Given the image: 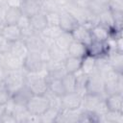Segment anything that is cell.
Returning a JSON list of instances; mask_svg holds the SVG:
<instances>
[{
	"label": "cell",
	"instance_id": "cell-31",
	"mask_svg": "<svg viewBox=\"0 0 123 123\" xmlns=\"http://www.w3.org/2000/svg\"><path fill=\"white\" fill-rule=\"evenodd\" d=\"M11 49V42L6 40L1 35H0V55H5L10 52Z\"/></svg>",
	"mask_w": 123,
	"mask_h": 123
},
{
	"label": "cell",
	"instance_id": "cell-15",
	"mask_svg": "<svg viewBox=\"0 0 123 123\" xmlns=\"http://www.w3.org/2000/svg\"><path fill=\"white\" fill-rule=\"evenodd\" d=\"M0 35L11 43L22 39V31L14 24H7L0 32Z\"/></svg>",
	"mask_w": 123,
	"mask_h": 123
},
{
	"label": "cell",
	"instance_id": "cell-20",
	"mask_svg": "<svg viewBox=\"0 0 123 123\" xmlns=\"http://www.w3.org/2000/svg\"><path fill=\"white\" fill-rule=\"evenodd\" d=\"M90 33L93 40L108 41L110 39V29L99 23L90 28Z\"/></svg>",
	"mask_w": 123,
	"mask_h": 123
},
{
	"label": "cell",
	"instance_id": "cell-30",
	"mask_svg": "<svg viewBox=\"0 0 123 123\" xmlns=\"http://www.w3.org/2000/svg\"><path fill=\"white\" fill-rule=\"evenodd\" d=\"M59 16H60V12H48V13H46L48 26L49 27L59 26Z\"/></svg>",
	"mask_w": 123,
	"mask_h": 123
},
{
	"label": "cell",
	"instance_id": "cell-19",
	"mask_svg": "<svg viewBox=\"0 0 123 123\" xmlns=\"http://www.w3.org/2000/svg\"><path fill=\"white\" fill-rule=\"evenodd\" d=\"M83 58H77L72 56H67L63 61V67L66 73L75 74L80 72L82 66Z\"/></svg>",
	"mask_w": 123,
	"mask_h": 123
},
{
	"label": "cell",
	"instance_id": "cell-7",
	"mask_svg": "<svg viewBox=\"0 0 123 123\" xmlns=\"http://www.w3.org/2000/svg\"><path fill=\"white\" fill-rule=\"evenodd\" d=\"M86 93L100 94V95L104 93V80L98 70H95L93 73L88 75V79L86 86Z\"/></svg>",
	"mask_w": 123,
	"mask_h": 123
},
{
	"label": "cell",
	"instance_id": "cell-24",
	"mask_svg": "<svg viewBox=\"0 0 123 123\" xmlns=\"http://www.w3.org/2000/svg\"><path fill=\"white\" fill-rule=\"evenodd\" d=\"M98 23L107 27V28H109V29L115 26L113 13L109 8L98 14Z\"/></svg>",
	"mask_w": 123,
	"mask_h": 123
},
{
	"label": "cell",
	"instance_id": "cell-32",
	"mask_svg": "<svg viewBox=\"0 0 123 123\" xmlns=\"http://www.w3.org/2000/svg\"><path fill=\"white\" fill-rule=\"evenodd\" d=\"M7 25L6 21H5V18H4V14L0 13V32L2 31V29Z\"/></svg>",
	"mask_w": 123,
	"mask_h": 123
},
{
	"label": "cell",
	"instance_id": "cell-22",
	"mask_svg": "<svg viewBox=\"0 0 123 123\" xmlns=\"http://www.w3.org/2000/svg\"><path fill=\"white\" fill-rule=\"evenodd\" d=\"M21 16H22V12L20 8L14 6H8L4 13V18L7 24L16 25Z\"/></svg>",
	"mask_w": 123,
	"mask_h": 123
},
{
	"label": "cell",
	"instance_id": "cell-34",
	"mask_svg": "<svg viewBox=\"0 0 123 123\" xmlns=\"http://www.w3.org/2000/svg\"><path fill=\"white\" fill-rule=\"evenodd\" d=\"M40 1H41V0H40Z\"/></svg>",
	"mask_w": 123,
	"mask_h": 123
},
{
	"label": "cell",
	"instance_id": "cell-26",
	"mask_svg": "<svg viewBox=\"0 0 123 123\" xmlns=\"http://www.w3.org/2000/svg\"><path fill=\"white\" fill-rule=\"evenodd\" d=\"M96 59L88 55L84 57L82 61L81 71L86 75H90L91 73H93L96 70Z\"/></svg>",
	"mask_w": 123,
	"mask_h": 123
},
{
	"label": "cell",
	"instance_id": "cell-12",
	"mask_svg": "<svg viewBox=\"0 0 123 123\" xmlns=\"http://www.w3.org/2000/svg\"><path fill=\"white\" fill-rule=\"evenodd\" d=\"M33 96L32 91L30 90L29 86L25 84L24 86H22L20 88H18L17 90H15L13 93H12V97L11 100L18 106H23L26 107V104L28 103L29 99Z\"/></svg>",
	"mask_w": 123,
	"mask_h": 123
},
{
	"label": "cell",
	"instance_id": "cell-14",
	"mask_svg": "<svg viewBox=\"0 0 123 123\" xmlns=\"http://www.w3.org/2000/svg\"><path fill=\"white\" fill-rule=\"evenodd\" d=\"M71 36L73 37V40L82 42L86 44V46L91 42L92 37L90 33V29L83 24H79L71 33Z\"/></svg>",
	"mask_w": 123,
	"mask_h": 123
},
{
	"label": "cell",
	"instance_id": "cell-25",
	"mask_svg": "<svg viewBox=\"0 0 123 123\" xmlns=\"http://www.w3.org/2000/svg\"><path fill=\"white\" fill-rule=\"evenodd\" d=\"M28 49L23 41V39L14 41L11 43V49H10V53H12V55L20 58L23 60V58L26 56V54L28 53Z\"/></svg>",
	"mask_w": 123,
	"mask_h": 123
},
{
	"label": "cell",
	"instance_id": "cell-21",
	"mask_svg": "<svg viewBox=\"0 0 123 123\" xmlns=\"http://www.w3.org/2000/svg\"><path fill=\"white\" fill-rule=\"evenodd\" d=\"M67 55L77 58H84L87 55V47L82 42L73 40L67 49Z\"/></svg>",
	"mask_w": 123,
	"mask_h": 123
},
{
	"label": "cell",
	"instance_id": "cell-18",
	"mask_svg": "<svg viewBox=\"0 0 123 123\" xmlns=\"http://www.w3.org/2000/svg\"><path fill=\"white\" fill-rule=\"evenodd\" d=\"M30 23L34 31L41 33L43 30H45L48 27L47 24V18H46V13L43 12H40L33 16L30 17Z\"/></svg>",
	"mask_w": 123,
	"mask_h": 123
},
{
	"label": "cell",
	"instance_id": "cell-29",
	"mask_svg": "<svg viewBox=\"0 0 123 123\" xmlns=\"http://www.w3.org/2000/svg\"><path fill=\"white\" fill-rule=\"evenodd\" d=\"M108 8L112 12H123V0H109Z\"/></svg>",
	"mask_w": 123,
	"mask_h": 123
},
{
	"label": "cell",
	"instance_id": "cell-10",
	"mask_svg": "<svg viewBox=\"0 0 123 123\" xmlns=\"http://www.w3.org/2000/svg\"><path fill=\"white\" fill-rule=\"evenodd\" d=\"M105 105L108 111L123 113V95L122 92H116L110 95L104 99Z\"/></svg>",
	"mask_w": 123,
	"mask_h": 123
},
{
	"label": "cell",
	"instance_id": "cell-8",
	"mask_svg": "<svg viewBox=\"0 0 123 123\" xmlns=\"http://www.w3.org/2000/svg\"><path fill=\"white\" fill-rule=\"evenodd\" d=\"M78 19L68 11L63 10L61 11L60 16H59V27L62 32L66 33H72V31L79 25Z\"/></svg>",
	"mask_w": 123,
	"mask_h": 123
},
{
	"label": "cell",
	"instance_id": "cell-28",
	"mask_svg": "<svg viewBox=\"0 0 123 123\" xmlns=\"http://www.w3.org/2000/svg\"><path fill=\"white\" fill-rule=\"evenodd\" d=\"M61 79L66 92L76 91V75L75 74L65 73Z\"/></svg>",
	"mask_w": 123,
	"mask_h": 123
},
{
	"label": "cell",
	"instance_id": "cell-33",
	"mask_svg": "<svg viewBox=\"0 0 123 123\" xmlns=\"http://www.w3.org/2000/svg\"><path fill=\"white\" fill-rule=\"evenodd\" d=\"M3 87H4V84H3V83H0V90H1Z\"/></svg>",
	"mask_w": 123,
	"mask_h": 123
},
{
	"label": "cell",
	"instance_id": "cell-11",
	"mask_svg": "<svg viewBox=\"0 0 123 123\" xmlns=\"http://www.w3.org/2000/svg\"><path fill=\"white\" fill-rule=\"evenodd\" d=\"M0 63L8 71L23 69V60L10 52L5 55H0Z\"/></svg>",
	"mask_w": 123,
	"mask_h": 123
},
{
	"label": "cell",
	"instance_id": "cell-23",
	"mask_svg": "<svg viewBox=\"0 0 123 123\" xmlns=\"http://www.w3.org/2000/svg\"><path fill=\"white\" fill-rule=\"evenodd\" d=\"M73 41V37L71 36V33L62 32L54 40V43L62 51L67 52V49L70 45V43Z\"/></svg>",
	"mask_w": 123,
	"mask_h": 123
},
{
	"label": "cell",
	"instance_id": "cell-13",
	"mask_svg": "<svg viewBox=\"0 0 123 123\" xmlns=\"http://www.w3.org/2000/svg\"><path fill=\"white\" fill-rule=\"evenodd\" d=\"M19 8L22 14L28 17H31L42 12L40 0H21Z\"/></svg>",
	"mask_w": 123,
	"mask_h": 123
},
{
	"label": "cell",
	"instance_id": "cell-2",
	"mask_svg": "<svg viewBox=\"0 0 123 123\" xmlns=\"http://www.w3.org/2000/svg\"><path fill=\"white\" fill-rule=\"evenodd\" d=\"M45 62H43L39 52L29 51L23 58V70L27 73H40L44 70Z\"/></svg>",
	"mask_w": 123,
	"mask_h": 123
},
{
	"label": "cell",
	"instance_id": "cell-1",
	"mask_svg": "<svg viewBox=\"0 0 123 123\" xmlns=\"http://www.w3.org/2000/svg\"><path fill=\"white\" fill-rule=\"evenodd\" d=\"M51 106L48 93L44 95H33L26 104V110L33 115L41 116Z\"/></svg>",
	"mask_w": 123,
	"mask_h": 123
},
{
	"label": "cell",
	"instance_id": "cell-16",
	"mask_svg": "<svg viewBox=\"0 0 123 123\" xmlns=\"http://www.w3.org/2000/svg\"><path fill=\"white\" fill-rule=\"evenodd\" d=\"M104 100L102 95L100 94H92V93H85L83 95L82 106L85 107V110L94 111L98 105Z\"/></svg>",
	"mask_w": 123,
	"mask_h": 123
},
{
	"label": "cell",
	"instance_id": "cell-3",
	"mask_svg": "<svg viewBox=\"0 0 123 123\" xmlns=\"http://www.w3.org/2000/svg\"><path fill=\"white\" fill-rule=\"evenodd\" d=\"M34 77H25V84L29 86L33 95H44L48 92V83L45 76L37 75L38 73H31Z\"/></svg>",
	"mask_w": 123,
	"mask_h": 123
},
{
	"label": "cell",
	"instance_id": "cell-4",
	"mask_svg": "<svg viewBox=\"0 0 123 123\" xmlns=\"http://www.w3.org/2000/svg\"><path fill=\"white\" fill-rule=\"evenodd\" d=\"M25 75L22 73V69L19 70H10L7 72L4 86L10 91V93H13L15 90L20 88L25 85Z\"/></svg>",
	"mask_w": 123,
	"mask_h": 123
},
{
	"label": "cell",
	"instance_id": "cell-6",
	"mask_svg": "<svg viewBox=\"0 0 123 123\" xmlns=\"http://www.w3.org/2000/svg\"><path fill=\"white\" fill-rule=\"evenodd\" d=\"M86 47L87 55L93 57L94 59H106L111 52V47L108 41H99L92 39Z\"/></svg>",
	"mask_w": 123,
	"mask_h": 123
},
{
	"label": "cell",
	"instance_id": "cell-5",
	"mask_svg": "<svg viewBox=\"0 0 123 123\" xmlns=\"http://www.w3.org/2000/svg\"><path fill=\"white\" fill-rule=\"evenodd\" d=\"M83 95L77 91L65 92L60 97V105L63 110L76 111L82 107Z\"/></svg>",
	"mask_w": 123,
	"mask_h": 123
},
{
	"label": "cell",
	"instance_id": "cell-17",
	"mask_svg": "<svg viewBox=\"0 0 123 123\" xmlns=\"http://www.w3.org/2000/svg\"><path fill=\"white\" fill-rule=\"evenodd\" d=\"M46 79H47V83H48V93H50L54 96H57V97H61L66 92L61 78L46 77Z\"/></svg>",
	"mask_w": 123,
	"mask_h": 123
},
{
	"label": "cell",
	"instance_id": "cell-9",
	"mask_svg": "<svg viewBox=\"0 0 123 123\" xmlns=\"http://www.w3.org/2000/svg\"><path fill=\"white\" fill-rule=\"evenodd\" d=\"M22 39L28 51H31V52H40L45 46L44 39L40 35V33L38 32H34L33 34L27 37H24Z\"/></svg>",
	"mask_w": 123,
	"mask_h": 123
},
{
	"label": "cell",
	"instance_id": "cell-27",
	"mask_svg": "<svg viewBox=\"0 0 123 123\" xmlns=\"http://www.w3.org/2000/svg\"><path fill=\"white\" fill-rule=\"evenodd\" d=\"M41 11L48 12H61V3L58 0H41Z\"/></svg>",
	"mask_w": 123,
	"mask_h": 123
}]
</instances>
